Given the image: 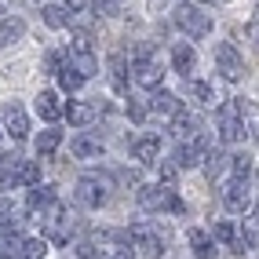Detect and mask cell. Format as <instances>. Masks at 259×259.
<instances>
[{
    "instance_id": "cell-1",
    "label": "cell",
    "mask_w": 259,
    "mask_h": 259,
    "mask_svg": "<svg viewBox=\"0 0 259 259\" xmlns=\"http://www.w3.org/2000/svg\"><path fill=\"white\" fill-rule=\"evenodd\" d=\"M171 26L183 29L190 40H201V37L212 33V19L194 4V0H179V4H176V11H171Z\"/></svg>"
},
{
    "instance_id": "cell-2",
    "label": "cell",
    "mask_w": 259,
    "mask_h": 259,
    "mask_svg": "<svg viewBox=\"0 0 259 259\" xmlns=\"http://www.w3.org/2000/svg\"><path fill=\"white\" fill-rule=\"evenodd\" d=\"M132 59H135V62H132V77H135V84H139V88L157 92L161 80H164V73H161V62L153 59V48H150V44H139Z\"/></svg>"
},
{
    "instance_id": "cell-3",
    "label": "cell",
    "mask_w": 259,
    "mask_h": 259,
    "mask_svg": "<svg viewBox=\"0 0 259 259\" xmlns=\"http://www.w3.org/2000/svg\"><path fill=\"white\" fill-rule=\"evenodd\" d=\"M139 204L146 212H176V215L186 212V204L179 201V194L168 183H161V186H139Z\"/></svg>"
},
{
    "instance_id": "cell-4",
    "label": "cell",
    "mask_w": 259,
    "mask_h": 259,
    "mask_svg": "<svg viewBox=\"0 0 259 259\" xmlns=\"http://www.w3.org/2000/svg\"><path fill=\"white\" fill-rule=\"evenodd\" d=\"M219 135H223V143H241L245 139V106H241L237 99L219 106Z\"/></svg>"
},
{
    "instance_id": "cell-5",
    "label": "cell",
    "mask_w": 259,
    "mask_h": 259,
    "mask_svg": "<svg viewBox=\"0 0 259 259\" xmlns=\"http://www.w3.org/2000/svg\"><path fill=\"white\" fill-rule=\"evenodd\" d=\"M106 197H110V190L99 176H84L77 183V204H84V208H102Z\"/></svg>"
},
{
    "instance_id": "cell-6",
    "label": "cell",
    "mask_w": 259,
    "mask_h": 259,
    "mask_svg": "<svg viewBox=\"0 0 259 259\" xmlns=\"http://www.w3.org/2000/svg\"><path fill=\"white\" fill-rule=\"evenodd\" d=\"M204 153H208V139H204V135H194V139H186V143L176 146L171 161H176L179 168H197L204 161Z\"/></svg>"
},
{
    "instance_id": "cell-7",
    "label": "cell",
    "mask_w": 259,
    "mask_h": 259,
    "mask_svg": "<svg viewBox=\"0 0 259 259\" xmlns=\"http://www.w3.org/2000/svg\"><path fill=\"white\" fill-rule=\"evenodd\" d=\"M215 66H219V73L227 80H241V77H245V62H241L234 44H215Z\"/></svg>"
},
{
    "instance_id": "cell-8",
    "label": "cell",
    "mask_w": 259,
    "mask_h": 259,
    "mask_svg": "<svg viewBox=\"0 0 259 259\" xmlns=\"http://www.w3.org/2000/svg\"><path fill=\"white\" fill-rule=\"evenodd\" d=\"M132 241H135V245H139L150 259H157V255L164 252V237L153 230L150 223H135V227H132Z\"/></svg>"
},
{
    "instance_id": "cell-9",
    "label": "cell",
    "mask_w": 259,
    "mask_h": 259,
    "mask_svg": "<svg viewBox=\"0 0 259 259\" xmlns=\"http://www.w3.org/2000/svg\"><path fill=\"white\" fill-rule=\"evenodd\" d=\"M219 197H223V204H227L230 212H248V204H252V197H248V186H245V179H230L227 186L219 190Z\"/></svg>"
},
{
    "instance_id": "cell-10",
    "label": "cell",
    "mask_w": 259,
    "mask_h": 259,
    "mask_svg": "<svg viewBox=\"0 0 259 259\" xmlns=\"http://www.w3.org/2000/svg\"><path fill=\"white\" fill-rule=\"evenodd\" d=\"M157 153H161V139L157 135H139V139L132 143V157L139 161V164H157Z\"/></svg>"
},
{
    "instance_id": "cell-11",
    "label": "cell",
    "mask_w": 259,
    "mask_h": 259,
    "mask_svg": "<svg viewBox=\"0 0 259 259\" xmlns=\"http://www.w3.org/2000/svg\"><path fill=\"white\" fill-rule=\"evenodd\" d=\"M66 62H70L77 73H84V77H92V73L99 70V62H95V55H92V44H73L70 55H66Z\"/></svg>"
},
{
    "instance_id": "cell-12",
    "label": "cell",
    "mask_w": 259,
    "mask_h": 259,
    "mask_svg": "<svg viewBox=\"0 0 259 259\" xmlns=\"http://www.w3.org/2000/svg\"><path fill=\"white\" fill-rule=\"evenodd\" d=\"M37 113H40V120H48V124H55L59 117H66V110L59 106V92H40L37 95Z\"/></svg>"
},
{
    "instance_id": "cell-13",
    "label": "cell",
    "mask_w": 259,
    "mask_h": 259,
    "mask_svg": "<svg viewBox=\"0 0 259 259\" xmlns=\"http://www.w3.org/2000/svg\"><path fill=\"white\" fill-rule=\"evenodd\" d=\"M4 128L11 132V139H26L29 135V120H26V113H22V106H11L4 110Z\"/></svg>"
},
{
    "instance_id": "cell-14",
    "label": "cell",
    "mask_w": 259,
    "mask_h": 259,
    "mask_svg": "<svg viewBox=\"0 0 259 259\" xmlns=\"http://www.w3.org/2000/svg\"><path fill=\"white\" fill-rule=\"evenodd\" d=\"M70 150H73V157H80V161L102 157V143L92 139V135H73V139H70Z\"/></svg>"
},
{
    "instance_id": "cell-15",
    "label": "cell",
    "mask_w": 259,
    "mask_h": 259,
    "mask_svg": "<svg viewBox=\"0 0 259 259\" xmlns=\"http://www.w3.org/2000/svg\"><path fill=\"white\" fill-rule=\"evenodd\" d=\"M171 66L186 77V73H194V66H197V51L190 48V44H176L171 48Z\"/></svg>"
},
{
    "instance_id": "cell-16",
    "label": "cell",
    "mask_w": 259,
    "mask_h": 259,
    "mask_svg": "<svg viewBox=\"0 0 259 259\" xmlns=\"http://www.w3.org/2000/svg\"><path fill=\"white\" fill-rule=\"evenodd\" d=\"M55 201H59V197H55V186H37V190H29V201H26V204H29V212L40 215V212H48Z\"/></svg>"
},
{
    "instance_id": "cell-17",
    "label": "cell",
    "mask_w": 259,
    "mask_h": 259,
    "mask_svg": "<svg viewBox=\"0 0 259 259\" xmlns=\"http://www.w3.org/2000/svg\"><path fill=\"white\" fill-rule=\"evenodd\" d=\"M150 110H153V113H164V117H176L183 106H179V99L171 95V92H161V88H157V92H153V99H150Z\"/></svg>"
},
{
    "instance_id": "cell-18",
    "label": "cell",
    "mask_w": 259,
    "mask_h": 259,
    "mask_svg": "<svg viewBox=\"0 0 259 259\" xmlns=\"http://www.w3.org/2000/svg\"><path fill=\"white\" fill-rule=\"evenodd\" d=\"M66 120L77 124V128L92 124V120H95V106H88V102H70V106H66Z\"/></svg>"
},
{
    "instance_id": "cell-19",
    "label": "cell",
    "mask_w": 259,
    "mask_h": 259,
    "mask_svg": "<svg viewBox=\"0 0 259 259\" xmlns=\"http://www.w3.org/2000/svg\"><path fill=\"white\" fill-rule=\"evenodd\" d=\"M22 33H26V22L22 19H0V44L22 40Z\"/></svg>"
},
{
    "instance_id": "cell-20",
    "label": "cell",
    "mask_w": 259,
    "mask_h": 259,
    "mask_svg": "<svg viewBox=\"0 0 259 259\" xmlns=\"http://www.w3.org/2000/svg\"><path fill=\"white\" fill-rule=\"evenodd\" d=\"M227 164H230V157H227L223 150H208V153H204V171H208V179L223 176V171H227Z\"/></svg>"
},
{
    "instance_id": "cell-21",
    "label": "cell",
    "mask_w": 259,
    "mask_h": 259,
    "mask_svg": "<svg viewBox=\"0 0 259 259\" xmlns=\"http://www.w3.org/2000/svg\"><path fill=\"white\" fill-rule=\"evenodd\" d=\"M190 245H194V255H197V259H212V255H215L212 237L204 234V230H190Z\"/></svg>"
},
{
    "instance_id": "cell-22",
    "label": "cell",
    "mask_w": 259,
    "mask_h": 259,
    "mask_svg": "<svg viewBox=\"0 0 259 259\" xmlns=\"http://www.w3.org/2000/svg\"><path fill=\"white\" fill-rule=\"evenodd\" d=\"M59 143H62V132L48 128V132H40V135H37V153H40V157H51V153L59 150Z\"/></svg>"
},
{
    "instance_id": "cell-23",
    "label": "cell",
    "mask_w": 259,
    "mask_h": 259,
    "mask_svg": "<svg viewBox=\"0 0 259 259\" xmlns=\"http://www.w3.org/2000/svg\"><path fill=\"white\" fill-rule=\"evenodd\" d=\"M15 176H19V186H37L40 183V164L37 161H19Z\"/></svg>"
},
{
    "instance_id": "cell-24",
    "label": "cell",
    "mask_w": 259,
    "mask_h": 259,
    "mask_svg": "<svg viewBox=\"0 0 259 259\" xmlns=\"http://www.w3.org/2000/svg\"><path fill=\"white\" fill-rule=\"evenodd\" d=\"M19 252H22V259H44L48 241L44 237H26V241H19Z\"/></svg>"
},
{
    "instance_id": "cell-25",
    "label": "cell",
    "mask_w": 259,
    "mask_h": 259,
    "mask_svg": "<svg viewBox=\"0 0 259 259\" xmlns=\"http://www.w3.org/2000/svg\"><path fill=\"white\" fill-rule=\"evenodd\" d=\"M15 168H19V157H0V190L19 186V176H15Z\"/></svg>"
},
{
    "instance_id": "cell-26",
    "label": "cell",
    "mask_w": 259,
    "mask_h": 259,
    "mask_svg": "<svg viewBox=\"0 0 259 259\" xmlns=\"http://www.w3.org/2000/svg\"><path fill=\"white\" fill-rule=\"evenodd\" d=\"M84 80H88V77H84V73H77L70 62H66L62 70H59V88H62V92H77Z\"/></svg>"
},
{
    "instance_id": "cell-27",
    "label": "cell",
    "mask_w": 259,
    "mask_h": 259,
    "mask_svg": "<svg viewBox=\"0 0 259 259\" xmlns=\"http://www.w3.org/2000/svg\"><path fill=\"white\" fill-rule=\"evenodd\" d=\"M190 92H194V99L201 102V106H215V102H219L215 88H212V84H204V80H190Z\"/></svg>"
},
{
    "instance_id": "cell-28",
    "label": "cell",
    "mask_w": 259,
    "mask_h": 259,
    "mask_svg": "<svg viewBox=\"0 0 259 259\" xmlns=\"http://www.w3.org/2000/svg\"><path fill=\"white\" fill-rule=\"evenodd\" d=\"M44 26H51V29H62L66 22H70V15H66V8H59V4H48L44 11Z\"/></svg>"
},
{
    "instance_id": "cell-29",
    "label": "cell",
    "mask_w": 259,
    "mask_h": 259,
    "mask_svg": "<svg viewBox=\"0 0 259 259\" xmlns=\"http://www.w3.org/2000/svg\"><path fill=\"white\" fill-rule=\"evenodd\" d=\"M230 171H234V179H245V183H248V176H252V157H248V153L230 157Z\"/></svg>"
},
{
    "instance_id": "cell-30",
    "label": "cell",
    "mask_w": 259,
    "mask_h": 259,
    "mask_svg": "<svg viewBox=\"0 0 259 259\" xmlns=\"http://www.w3.org/2000/svg\"><path fill=\"white\" fill-rule=\"evenodd\" d=\"M234 237H237V230H234V223H227V219H219V223H215V241H223V245H234Z\"/></svg>"
},
{
    "instance_id": "cell-31",
    "label": "cell",
    "mask_w": 259,
    "mask_h": 259,
    "mask_svg": "<svg viewBox=\"0 0 259 259\" xmlns=\"http://www.w3.org/2000/svg\"><path fill=\"white\" fill-rule=\"evenodd\" d=\"M128 117L135 120V124H143V120L150 117V106H146V102H139V99H128Z\"/></svg>"
},
{
    "instance_id": "cell-32",
    "label": "cell",
    "mask_w": 259,
    "mask_h": 259,
    "mask_svg": "<svg viewBox=\"0 0 259 259\" xmlns=\"http://www.w3.org/2000/svg\"><path fill=\"white\" fill-rule=\"evenodd\" d=\"M120 11V0H95V15H106V19H110V15H117Z\"/></svg>"
},
{
    "instance_id": "cell-33",
    "label": "cell",
    "mask_w": 259,
    "mask_h": 259,
    "mask_svg": "<svg viewBox=\"0 0 259 259\" xmlns=\"http://www.w3.org/2000/svg\"><path fill=\"white\" fill-rule=\"evenodd\" d=\"M44 70L59 77V70H62V55H59V51H48V55H44Z\"/></svg>"
},
{
    "instance_id": "cell-34",
    "label": "cell",
    "mask_w": 259,
    "mask_h": 259,
    "mask_svg": "<svg viewBox=\"0 0 259 259\" xmlns=\"http://www.w3.org/2000/svg\"><path fill=\"white\" fill-rule=\"evenodd\" d=\"M176 176H179V164H176V161H168V164H161V183H168V186H176Z\"/></svg>"
},
{
    "instance_id": "cell-35",
    "label": "cell",
    "mask_w": 259,
    "mask_h": 259,
    "mask_svg": "<svg viewBox=\"0 0 259 259\" xmlns=\"http://www.w3.org/2000/svg\"><path fill=\"white\" fill-rule=\"evenodd\" d=\"M248 40H252V44H255V51H259V22H252V26H248Z\"/></svg>"
},
{
    "instance_id": "cell-36",
    "label": "cell",
    "mask_w": 259,
    "mask_h": 259,
    "mask_svg": "<svg viewBox=\"0 0 259 259\" xmlns=\"http://www.w3.org/2000/svg\"><path fill=\"white\" fill-rule=\"evenodd\" d=\"M66 8H70V11H84V8H88V0H66Z\"/></svg>"
},
{
    "instance_id": "cell-37",
    "label": "cell",
    "mask_w": 259,
    "mask_h": 259,
    "mask_svg": "<svg viewBox=\"0 0 259 259\" xmlns=\"http://www.w3.org/2000/svg\"><path fill=\"white\" fill-rule=\"evenodd\" d=\"M255 223H259V204H255Z\"/></svg>"
}]
</instances>
